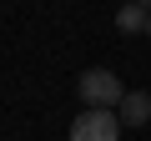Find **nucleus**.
Returning a JSON list of instances; mask_svg holds the SVG:
<instances>
[{
	"instance_id": "nucleus-1",
	"label": "nucleus",
	"mask_w": 151,
	"mask_h": 141,
	"mask_svg": "<svg viewBox=\"0 0 151 141\" xmlns=\"http://www.w3.org/2000/svg\"><path fill=\"white\" fill-rule=\"evenodd\" d=\"M76 91H81V106H91V111H116V106L126 101V91H121V76H116V70H106V65H91V70H81Z\"/></svg>"
},
{
	"instance_id": "nucleus-2",
	"label": "nucleus",
	"mask_w": 151,
	"mask_h": 141,
	"mask_svg": "<svg viewBox=\"0 0 151 141\" xmlns=\"http://www.w3.org/2000/svg\"><path fill=\"white\" fill-rule=\"evenodd\" d=\"M70 141H121V116L116 111H81L70 121Z\"/></svg>"
},
{
	"instance_id": "nucleus-3",
	"label": "nucleus",
	"mask_w": 151,
	"mask_h": 141,
	"mask_svg": "<svg viewBox=\"0 0 151 141\" xmlns=\"http://www.w3.org/2000/svg\"><path fill=\"white\" fill-rule=\"evenodd\" d=\"M121 126H146L151 121V91H126V101L116 106Z\"/></svg>"
},
{
	"instance_id": "nucleus-4",
	"label": "nucleus",
	"mask_w": 151,
	"mask_h": 141,
	"mask_svg": "<svg viewBox=\"0 0 151 141\" xmlns=\"http://www.w3.org/2000/svg\"><path fill=\"white\" fill-rule=\"evenodd\" d=\"M116 25H121L126 35H136V30H146V25H151V10L141 5V0H126V5L116 10Z\"/></svg>"
},
{
	"instance_id": "nucleus-5",
	"label": "nucleus",
	"mask_w": 151,
	"mask_h": 141,
	"mask_svg": "<svg viewBox=\"0 0 151 141\" xmlns=\"http://www.w3.org/2000/svg\"><path fill=\"white\" fill-rule=\"evenodd\" d=\"M141 5H146V10H151V0H141Z\"/></svg>"
},
{
	"instance_id": "nucleus-6",
	"label": "nucleus",
	"mask_w": 151,
	"mask_h": 141,
	"mask_svg": "<svg viewBox=\"0 0 151 141\" xmlns=\"http://www.w3.org/2000/svg\"><path fill=\"white\" fill-rule=\"evenodd\" d=\"M146 35H151V25H146Z\"/></svg>"
}]
</instances>
